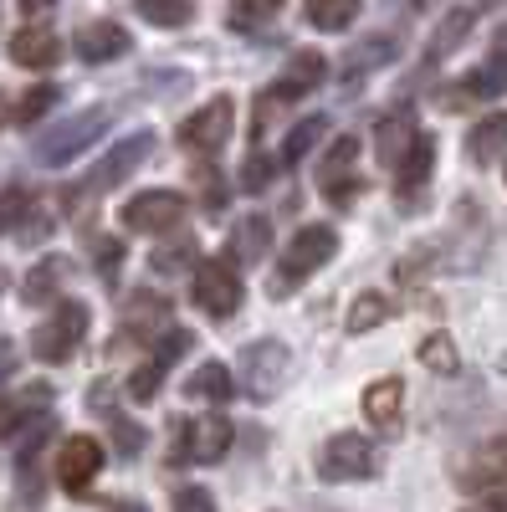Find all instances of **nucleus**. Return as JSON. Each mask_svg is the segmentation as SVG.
<instances>
[{
	"label": "nucleus",
	"instance_id": "obj_29",
	"mask_svg": "<svg viewBox=\"0 0 507 512\" xmlns=\"http://www.w3.org/2000/svg\"><path fill=\"white\" fill-rule=\"evenodd\" d=\"M323 134H328V118H318V113H313V118H298V123H292V134L282 139V159H287V164H298Z\"/></svg>",
	"mask_w": 507,
	"mask_h": 512
},
{
	"label": "nucleus",
	"instance_id": "obj_15",
	"mask_svg": "<svg viewBox=\"0 0 507 512\" xmlns=\"http://www.w3.org/2000/svg\"><path fill=\"white\" fill-rule=\"evenodd\" d=\"M436 175V139H426L420 134L415 144H410V154L400 159V169H395V190H400V200H405V210H410V200L426 190V180Z\"/></svg>",
	"mask_w": 507,
	"mask_h": 512
},
{
	"label": "nucleus",
	"instance_id": "obj_2",
	"mask_svg": "<svg viewBox=\"0 0 507 512\" xmlns=\"http://www.w3.org/2000/svg\"><path fill=\"white\" fill-rule=\"evenodd\" d=\"M103 128H108V108H82V113H72L67 123L52 128V134L36 139V164L57 169V164L77 159L82 149H93V144L103 139Z\"/></svg>",
	"mask_w": 507,
	"mask_h": 512
},
{
	"label": "nucleus",
	"instance_id": "obj_20",
	"mask_svg": "<svg viewBox=\"0 0 507 512\" xmlns=\"http://www.w3.org/2000/svg\"><path fill=\"white\" fill-rule=\"evenodd\" d=\"M415 139H420V128H415L410 108H395V113L379 118V134H374V144H379V159H385L390 169H400V159L410 154V144H415Z\"/></svg>",
	"mask_w": 507,
	"mask_h": 512
},
{
	"label": "nucleus",
	"instance_id": "obj_42",
	"mask_svg": "<svg viewBox=\"0 0 507 512\" xmlns=\"http://www.w3.org/2000/svg\"><path fill=\"white\" fill-rule=\"evenodd\" d=\"M118 267H123V246H118V241H98V272L113 277Z\"/></svg>",
	"mask_w": 507,
	"mask_h": 512
},
{
	"label": "nucleus",
	"instance_id": "obj_28",
	"mask_svg": "<svg viewBox=\"0 0 507 512\" xmlns=\"http://www.w3.org/2000/svg\"><path fill=\"white\" fill-rule=\"evenodd\" d=\"M303 16H308V26H318V31H344V26L359 16V0H313Z\"/></svg>",
	"mask_w": 507,
	"mask_h": 512
},
{
	"label": "nucleus",
	"instance_id": "obj_3",
	"mask_svg": "<svg viewBox=\"0 0 507 512\" xmlns=\"http://www.w3.org/2000/svg\"><path fill=\"white\" fill-rule=\"evenodd\" d=\"M82 338H88V308H82V303H62L47 323L31 333V354L41 364H67L82 349Z\"/></svg>",
	"mask_w": 507,
	"mask_h": 512
},
{
	"label": "nucleus",
	"instance_id": "obj_45",
	"mask_svg": "<svg viewBox=\"0 0 507 512\" xmlns=\"http://www.w3.org/2000/svg\"><path fill=\"white\" fill-rule=\"evenodd\" d=\"M6 123H11V98L0 93V128H6Z\"/></svg>",
	"mask_w": 507,
	"mask_h": 512
},
{
	"label": "nucleus",
	"instance_id": "obj_37",
	"mask_svg": "<svg viewBox=\"0 0 507 512\" xmlns=\"http://www.w3.org/2000/svg\"><path fill=\"white\" fill-rule=\"evenodd\" d=\"M98 415H108V425L118 431V456H139V446H144V431H139V425L118 420V415H113V405H108V410H98Z\"/></svg>",
	"mask_w": 507,
	"mask_h": 512
},
{
	"label": "nucleus",
	"instance_id": "obj_1",
	"mask_svg": "<svg viewBox=\"0 0 507 512\" xmlns=\"http://www.w3.org/2000/svg\"><path fill=\"white\" fill-rule=\"evenodd\" d=\"M333 251H338V231L333 226H303L298 236H292L282 251H277V272H272V297H287L292 287H298L303 277H313L318 267H328L333 262Z\"/></svg>",
	"mask_w": 507,
	"mask_h": 512
},
{
	"label": "nucleus",
	"instance_id": "obj_23",
	"mask_svg": "<svg viewBox=\"0 0 507 512\" xmlns=\"http://www.w3.org/2000/svg\"><path fill=\"white\" fill-rule=\"evenodd\" d=\"M467 487H507V431L492 436L487 446H477V456L467 466Z\"/></svg>",
	"mask_w": 507,
	"mask_h": 512
},
{
	"label": "nucleus",
	"instance_id": "obj_26",
	"mask_svg": "<svg viewBox=\"0 0 507 512\" xmlns=\"http://www.w3.org/2000/svg\"><path fill=\"white\" fill-rule=\"evenodd\" d=\"M231 390H236V379H231V369H226L221 359H205V364L190 374V384H185V395L210 400V405H231Z\"/></svg>",
	"mask_w": 507,
	"mask_h": 512
},
{
	"label": "nucleus",
	"instance_id": "obj_17",
	"mask_svg": "<svg viewBox=\"0 0 507 512\" xmlns=\"http://www.w3.org/2000/svg\"><path fill=\"white\" fill-rule=\"evenodd\" d=\"M323 77H328V62L318 52H298V57L282 67L277 88H272V103H287V98H303V93L323 88Z\"/></svg>",
	"mask_w": 507,
	"mask_h": 512
},
{
	"label": "nucleus",
	"instance_id": "obj_11",
	"mask_svg": "<svg viewBox=\"0 0 507 512\" xmlns=\"http://www.w3.org/2000/svg\"><path fill=\"white\" fill-rule=\"evenodd\" d=\"M98 472H103V446L93 436H67V446L57 451V482L72 497H88Z\"/></svg>",
	"mask_w": 507,
	"mask_h": 512
},
{
	"label": "nucleus",
	"instance_id": "obj_39",
	"mask_svg": "<svg viewBox=\"0 0 507 512\" xmlns=\"http://www.w3.org/2000/svg\"><path fill=\"white\" fill-rule=\"evenodd\" d=\"M175 512H216V497L205 487H180L175 492Z\"/></svg>",
	"mask_w": 507,
	"mask_h": 512
},
{
	"label": "nucleus",
	"instance_id": "obj_36",
	"mask_svg": "<svg viewBox=\"0 0 507 512\" xmlns=\"http://www.w3.org/2000/svg\"><path fill=\"white\" fill-rule=\"evenodd\" d=\"M139 16H144L149 26H185L195 11H190V6H154V0H139Z\"/></svg>",
	"mask_w": 507,
	"mask_h": 512
},
{
	"label": "nucleus",
	"instance_id": "obj_24",
	"mask_svg": "<svg viewBox=\"0 0 507 512\" xmlns=\"http://www.w3.org/2000/svg\"><path fill=\"white\" fill-rule=\"evenodd\" d=\"M507 154V113H487L477 118V128L467 134V159L472 164H492Z\"/></svg>",
	"mask_w": 507,
	"mask_h": 512
},
{
	"label": "nucleus",
	"instance_id": "obj_33",
	"mask_svg": "<svg viewBox=\"0 0 507 512\" xmlns=\"http://www.w3.org/2000/svg\"><path fill=\"white\" fill-rule=\"evenodd\" d=\"M420 364H431L436 374H456V369H461V364H456V344H451L446 333H431L426 344H420Z\"/></svg>",
	"mask_w": 507,
	"mask_h": 512
},
{
	"label": "nucleus",
	"instance_id": "obj_14",
	"mask_svg": "<svg viewBox=\"0 0 507 512\" xmlns=\"http://www.w3.org/2000/svg\"><path fill=\"white\" fill-rule=\"evenodd\" d=\"M129 47H134V41H129V31H123L118 21H88V26L77 31V57L93 62V67L129 57Z\"/></svg>",
	"mask_w": 507,
	"mask_h": 512
},
{
	"label": "nucleus",
	"instance_id": "obj_40",
	"mask_svg": "<svg viewBox=\"0 0 507 512\" xmlns=\"http://www.w3.org/2000/svg\"><path fill=\"white\" fill-rule=\"evenodd\" d=\"M26 420H31L26 400H0V436H11V431H21Z\"/></svg>",
	"mask_w": 507,
	"mask_h": 512
},
{
	"label": "nucleus",
	"instance_id": "obj_25",
	"mask_svg": "<svg viewBox=\"0 0 507 512\" xmlns=\"http://www.w3.org/2000/svg\"><path fill=\"white\" fill-rule=\"evenodd\" d=\"M62 282H67V256H41V262L26 272V282H21V297L31 308H41V303H52V297H57Z\"/></svg>",
	"mask_w": 507,
	"mask_h": 512
},
{
	"label": "nucleus",
	"instance_id": "obj_30",
	"mask_svg": "<svg viewBox=\"0 0 507 512\" xmlns=\"http://www.w3.org/2000/svg\"><path fill=\"white\" fill-rule=\"evenodd\" d=\"M390 318V297L385 292H359L354 297V308H349V328L354 333H369V328H379Z\"/></svg>",
	"mask_w": 507,
	"mask_h": 512
},
{
	"label": "nucleus",
	"instance_id": "obj_44",
	"mask_svg": "<svg viewBox=\"0 0 507 512\" xmlns=\"http://www.w3.org/2000/svg\"><path fill=\"white\" fill-rule=\"evenodd\" d=\"M108 512H149V507H144V502H113Z\"/></svg>",
	"mask_w": 507,
	"mask_h": 512
},
{
	"label": "nucleus",
	"instance_id": "obj_32",
	"mask_svg": "<svg viewBox=\"0 0 507 512\" xmlns=\"http://www.w3.org/2000/svg\"><path fill=\"white\" fill-rule=\"evenodd\" d=\"M267 21H277V0H257V6H231L226 11V26L231 31H257Z\"/></svg>",
	"mask_w": 507,
	"mask_h": 512
},
{
	"label": "nucleus",
	"instance_id": "obj_4",
	"mask_svg": "<svg viewBox=\"0 0 507 512\" xmlns=\"http://www.w3.org/2000/svg\"><path fill=\"white\" fill-rule=\"evenodd\" d=\"M374 472H379V451H374V441H364L354 431H338L318 451V477L323 482H364Z\"/></svg>",
	"mask_w": 507,
	"mask_h": 512
},
{
	"label": "nucleus",
	"instance_id": "obj_43",
	"mask_svg": "<svg viewBox=\"0 0 507 512\" xmlns=\"http://www.w3.org/2000/svg\"><path fill=\"white\" fill-rule=\"evenodd\" d=\"M16 374V344H11V338H0V384H6Z\"/></svg>",
	"mask_w": 507,
	"mask_h": 512
},
{
	"label": "nucleus",
	"instance_id": "obj_7",
	"mask_svg": "<svg viewBox=\"0 0 507 512\" xmlns=\"http://www.w3.org/2000/svg\"><path fill=\"white\" fill-rule=\"evenodd\" d=\"M354 164H359V139L354 134H338L333 144H328V154L318 159V190L333 200V205H354V195L364 190L359 185V175H354Z\"/></svg>",
	"mask_w": 507,
	"mask_h": 512
},
{
	"label": "nucleus",
	"instance_id": "obj_35",
	"mask_svg": "<svg viewBox=\"0 0 507 512\" xmlns=\"http://www.w3.org/2000/svg\"><path fill=\"white\" fill-rule=\"evenodd\" d=\"M52 103H57V88H52V82H36V88H31L21 103H16V123H36V118L47 113Z\"/></svg>",
	"mask_w": 507,
	"mask_h": 512
},
{
	"label": "nucleus",
	"instance_id": "obj_5",
	"mask_svg": "<svg viewBox=\"0 0 507 512\" xmlns=\"http://www.w3.org/2000/svg\"><path fill=\"white\" fill-rule=\"evenodd\" d=\"M231 123H236V103L231 98H210V103H200L185 123H180V149L185 154H195V159H205V154H216L226 139H231Z\"/></svg>",
	"mask_w": 507,
	"mask_h": 512
},
{
	"label": "nucleus",
	"instance_id": "obj_19",
	"mask_svg": "<svg viewBox=\"0 0 507 512\" xmlns=\"http://www.w3.org/2000/svg\"><path fill=\"white\" fill-rule=\"evenodd\" d=\"M400 400H405V384L395 374L369 384V390H364V415H369L374 431H400Z\"/></svg>",
	"mask_w": 507,
	"mask_h": 512
},
{
	"label": "nucleus",
	"instance_id": "obj_10",
	"mask_svg": "<svg viewBox=\"0 0 507 512\" xmlns=\"http://www.w3.org/2000/svg\"><path fill=\"white\" fill-rule=\"evenodd\" d=\"M241 384H246V395L251 400H267L282 374H287V344H277V338H257V344H246L241 349Z\"/></svg>",
	"mask_w": 507,
	"mask_h": 512
},
{
	"label": "nucleus",
	"instance_id": "obj_34",
	"mask_svg": "<svg viewBox=\"0 0 507 512\" xmlns=\"http://www.w3.org/2000/svg\"><path fill=\"white\" fill-rule=\"evenodd\" d=\"M26 210H31V190L26 185H6V190H0V231L21 226Z\"/></svg>",
	"mask_w": 507,
	"mask_h": 512
},
{
	"label": "nucleus",
	"instance_id": "obj_27",
	"mask_svg": "<svg viewBox=\"0 0 507 512\" xmlns=\"http://www.w3.org/2000/svg\"><path fill=\"white\" fill-rule=\"evenodd\" d=\"M477 26V6H451L441 21H436V36H431V57H451L461 41L472 36Z\"/></svg>",
	"mask_w": 507,
	"mask_h": 512
},
{
	"label": "nucleus",
	"instance_id": "obj_41",
	"mask_svg": "<svg viewBox=\"0 0 507 512\" xmlns=\"http://www.w3.org/2000/svg\"><path fill=\"white\" fill-rule=\"evenodd\" d=\"M267 180H272V159L251 154V159H246V169H241V185H246V190H262Z\"/></svg>",
	"mask_w": 507,
	"mask_h": 512
},
{
	"label": "nucleus",
	"instance_id": "obj_12",
	"mask_svg": "<svg viewBox=\"0 0 507 512\" xmlns=\"http://www.w3.org/2000/svg\"><path fill=\"white\" fill-rule=\"evenodd\" d=\"M185 349H190V328H169V333L159 338V349H154V354L139 364V374L129 379V395H134V400H154V395L164 390L169 364H175Z\"/></svg>",
	"mask_w": 507,
	"mask_h": 512
},
{
	"label": "nucleus",
	"instance_id": "obj_38",
	"mask_svg": "<svg viewBox=\"0 0 507 512\" xmlns=\"http://www.w3.org/2000/svg\"><path fill=\"white\" fill-rule=\"evenodd\" d=\"M426 267H436V246H420V251L405 256V262H395V277H400V282H415Z\"/></svg>",
	"mask_w": 507,
	"mask_h": 512
},
{
	"label": "nucleus",
	"instance_id": "obj_8",
	"mask_svg": "<svg viewBox=\"0 0 507 512\" xmlns=\"http://www.w3.org/2000/svg\"><path fill=\"white\" fill-rule=\"evenodd\" d=\"M149 154H154V139H149V134H129L123 144H113V149H108V159H103V164L93 169V175L72 190V195H62V200H82V195H98V190L123 185V180H129V175H134V169H139Z\"/></svg>",
	"mask_w": 507,
	"mask_h": 512
},
{
	"label": "nucleus",
	"instance_id": "obj_6",
	"mask_svg": "<svg viewBox=\"0 0 507 512\" xmlns=\"http://www.w3.org/2000/svg\"><path fill=\"white\" fill-rule=\"evenodd\" d=\"M190 292H195V303L210 318H236V308H241V277L231 267V256H210V262H200Z\"/></svg>",
	"mask_w": 507,
	"mask_h": 512
},
{
	"label": "nucleus",
	"instance_id": "obj_16",
	"mask_svg": "<svg viewBox=\"0 0 507 512\" xmlns=\"http://www.w3.org/2000/svg\"><path fill=\"white\" fill-rule=\"evenodd\" d=\"M57 57H62V41H57V31L52 26H21L16 36H11V62L16 67H57Z\"/></svg>",
	"mask_w": 507,
	"mask_h": 512
},
{
	"label": "nucleus",
	"instance_id": "obj_21",
	"mask_svg": "<svg viewBox=\"0 0 507 512\" xmlns=\"http://www.w3.org/2000/svg\"><path fill=\"white\" fill-rule=\"evenodd\" d=\"M467 88H472L477 98H497V93H507V21L497 26L492 52H487V62L467 77Z\"/></svg>",
	"mask_w": 507,
	"mask_h": 512
},
{
	"label": "nucleus",
	"instance_id": "obj_31",
	"mask_svg": "<svg viewBox=\"0 0 507 512\" xmlns=\"http://www.w3.org/2000/svg\"><path fill=\"white\" fill-rule=\"evenodd\" d=\"M195 262V241H169V246H159L154 256H149V267L159 272V277H175V272H185Z\"/></svg>",
	"mask_w": 507,
	"mask_h": 512
},
{
	"label": "nucleus",
	"instance_id": "obj_22",
	"mask_svg": "<svg viewBox=\"0 0 507 512\" xmlns=\"http://www.w3.org/2000/svg\"><path fill=\"white\" fill-rule=\"evenodd\" d=\"M226 246L236 251V262H241V267L262 262L267 246H272V221H267V216H241V221L231 226V241H226Z\"/></svg>",
	"mask_w": 507,
	"mask_h": 512
},
{
	"label": "nucleus",
	"instance_id": "obj_18",
	"mask_svg": "<svg viewBox=\"0 0 507 512\" xmlns=\"http://www.w3.org/2000/svg\"><path fill=\"white\" fill-rule=\"evenodd\" d=\"M400 57V41L390 36V31H369V36H359L354 47L344 52V72H349V82L354 77H364V72H374V67H390Z\"/></svg>",
	"mask_w": 507,
	"mask_h": 512
},
{
	"label": "nucleus",
	"instance_id": "obj_9",
	"mask_svg": "<svg viewBox=\"0 0 507 512\" xmlns=\"http://www.w3.org/2000/svg\"><path fill=\"white\" fill-rule=\"evenodd\" d=\"M185 221V195L180 190H144L123 205V226L139 231V236H159V231H175Z\"/></svg>",
	"mask_w": 507,
	"mask_h": 512
},
{
	"label": "nucleus",
	"instance_id": "obj_13",
	"mask_svg": "<svg viewBox=\"0 0 507 512\" xmlns=\"http://www.w3.org/2000/svg\"><path fill=\"white\" fill-rule=\"evenodd\" d=\"M231 451V420L226 415H200V420H190L185 425V436H180V456H190V461H221Z\"/></svg>",
	"mask_w": 507,
	"mask_h": 512
}]
</instances>
